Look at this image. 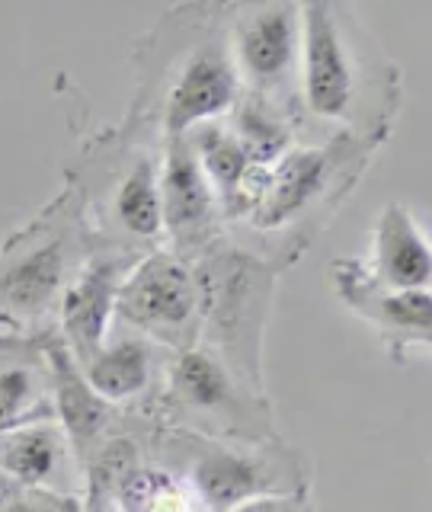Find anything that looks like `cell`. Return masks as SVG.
I'll return each mask as SVG.
<instances>
[{
    "label": "cell",
    "mask_w": 432,
    "mask_h": 512,
    "mask_svg": "<svg viewBox=\"0 0 432 512\" xmlns=\"http://www.w3.org/2000/svg\"><path fill=\"white\" fill-rule=\"evenodd\" d=\"M144 452L151 461L186 477L208 512H231L260 496L311 493L314 487L311 458L285 439L240 445L151 426Z\"/></svg>",
    "instance_id": "cell-7"
},
{
    "label": "cell",
    "mask_w": 432,
    "mask_h": 512,
    "mask_svg": "<svg viewBox=\"0 0 432 512\" xmlns=\"http://www.w3.org/2000/svg\"><path fill=\"white\" fill-rule=\"evenodd\" d=\"M45 359L48 375H52V416L68 436L80 471H84L96 448L125 426L128 410L109 407L103 397L93 394L80 365L71 359V352L61 346L55 333L45 336Z\"/></svg>",
    "instance_id": "cell-15"
},
{
    "label": "cell",
    "mask_w": 432,
    "mask_h": 512,
    "mask_svg": "<svg viewBox=\"0 0 432 512\" xmlns=\"http://www.w3.org/2000/svg\"><path fill=\"white\" fill-rule=\"evenodd\" d=\"M173 352L160 349L122 327H112L109 340L80 365L87 384L109 407L141 413L151 420V410L164 388Z\"/></svg>",
    "instance_id": "cell-14"
},
{
    "label": "cell",
    "mask_w": 432,
    "mask_h": 512,
    "mask_svg": "<svg viewBox=\"0 0 432 512\" xmlns=\"http://www.w3.org/2000/svg\"><path fill=\"white\" fill-rule=\"evenodd\" d=\"M128 71L132 100L122 119L154 138H183L202 122L224 119L240 96L224 4L202 0L167 7L132 39Z\"/></svg>",
    "instance_id": "cell-2"
},
{
    "label": "cell",
    "mask_w": 432,
    "mask_h": 512,
    "mask_svg": "<svg viewBox=\"0 0 432 512\" xmlns=\"http://www.w3.org/2000/svg\"><path fill=\"white\" fill-rule=\"evenodd\" d=\"M183 141L189 144L192 157L199 160L208 186L215 189V196L221 202L224 221H228L234 205H237L240 189L247 186L250 173L260 164H253V160L247 157V151L240 148V141L234 138L231 125L224 119H212V122L196 125L192 132L183 135Z\"/></svg>",
    "instance_id": "cell-19"
},
{
    "label": "cell",
    "mask_w": 432,
    "mask_h": 512,
    "mask_svg": "<svg viewBox=\"0 0 432 512\" xmlns=\"http://www.w3.org/2000/svg\"><path fill=\"white\" fill-rule=\"evenodd\" d=\"M202 292L199 346L253 388H266V333L285 266L244 247L228 231L192 260Z\"/></svg>",
    "instance_id": "cell-6"
},
{
    "label": "cell",
    "mask_w": 432,
    "mask_h": 512,
    "mask_svg": "<svg viewBox=\"0 0 432 512\" xmlns=\"http://www.w3.org/2000/svg\"><path fill=\"white\" fill-rule=\"evenodd\" d=\"M231 512H317L314 493H282V496H260V500L240 503Z\"/></svg>",
    "instance_id": "cell-22"
},
{
    "label": "cell",
    "mask_w": 432,
    "mask_h": 512,
    "mask_svg": "<svg viewBox=\"0 0 432 512\" xmlns=\"http://www.w3.org/2000/svg\"><path fill=\"white\" fill-rule=\"evenodd\" d=\"M375 282L404 292H423L432 279V250L423 221L407 202H388L375 215L368 247L359 256Z\"/></svg>",
    "instance_id": "cell-17"
},
{
    "label": "cell",
    "mask_w": 432,
    "mask_h": 512,
    "mask_svg": "<svg viewBox=\"0 0 432 512\" xmlns=\"http://www.w3.org/2000/svg\"><path fill=\"white\" fill-rule=\"evenodd\" d=\"M116 327L173 356L199 346L202 292L192 263L164 247L138 256L119 288Z\"/></svg>",
    "instance_id": "cell-10"
},
{
    "label": "cell",
    "mask_w": 432,
    "mask_h": 512,
    "mask_svg": "<svg viewBox=\"0 0 432 512\" xmlns=\"http://www.w3.org/2000/svg\"><path fill=\"white\" fill-rule=\"evenodd\" d=\"M160 151L164 141L132 122L90 125L64 167L96 247L144 256L164 247L160 231Z\"/></svg>",
    "instance_id": "cell-4"
},
{
    "label": "cell",
    "mask_w": 432,
    "mask_h": 512,
    "mask_svg": "<svg viewBox=\"0 0 432 512\" xmlns=\"http://www.w3.org/2000/svg\"><path fill=\"white\" fill-rule=\"evenodd\" d=\"M0 477L20 490H55L84 496V471L55 420L0 432Z\"/></svg>",
    "instance_id": "cell-16"
},
{
    "label": "cell",
    "mask_w": 432,
    "mask_h": 512,
    "mask_svg": "<svg viewBox=\"0 0 432 512\" xmlns=\"http://www.w3.org/2000/svg\"><path fill=\"white\" fill-rule=\"evenodd\" d=\"M224 122L231 125V132L240 141V148L247 151V157L260 167L276 164L282 154L304 141V128L295 116H288L285 109L250 93L237 96V103L224 116Z\"/></svg>",
    "instance_id": "cell-20"
},
{
    "label": "cell",
    "mask_w": 432,
    "mask_h": 512,
    "mask_svg": "<svg viewBox=\"0 0 432 512\" xmlns=\"http://www.w3.org/2000/svg\"><path fill=\"white\" fill-rule=\"evenodd\" d=\"M160 231L164 250L192 263L228 231L221 202L183 138L160 151Z\"/></svg>",
    "instance_id": "cell-12"
},
{
    "label": "cell",
    "mask_w": 432,
    "mask_h": 512,
    "mask_svg": "<svg viewBox=\"0 0 432 512\" xmlns=\"http://www.w3.org/2000/svg\"><path fill=\"white\" fill-rule=\"evenodd\" d=\"M135 260L138 256L96 247L84 269L68 285V292H64L55 320V336L77 365H84L109 340L112 327H116L119 288Z\"/></svg>",
    "instance_id": "cell-13"
},
{
    "label": "cell",
    "mask_w": 432,
    "mask_h": 512,
    "mask_svg": "<svg viewBox=\"0 0 432 512\" xmlns=\"http://www.w3.org/2000/svg\"><path fill=\"white\" fill-rule=\"evenodd\" d=\"M109 503L116 512H208L186 477L151 458L119 480Z\"/></svg>",
    "instance_id": "cell-21"
},
{
    "label": "cell",
    "mask_w": 432,
    "mask_h": 512,
    "mask_svg": "<svg viewBox=\"0 0 432 512\" xmlns=\"http://www.w3.org/2000/svg\"><path fill=\"white\" fill-rule=\"evenodd\" d=\"M336 301L378 336L394 365H407L413 352L432 349V295L404 292L375 282L359 256H336L327 266Z\"/></svg>",
    "instance_id": "cell-11"
},
{
    "label": "cell",
    "mask_w": 432,
    "mask_h": 512,
    "mask_svg": "<svg viewBox=\"0 0 432 512\" xmlns=\"http://www.w3.org/2000/svg\"><path fill=\"white\" fill-rule=\"evenodd\" d=\"M404 100V71L356 7L343 0L301 4L304 141L343 135L381 151Z\"/></svg>",
    "instance_id": "cell-1"
},
{
    "label": "cell",
    "mask_w": 432,
    "mask_h": 512,
    "mask_svg": "<svg viewBox=\"0 0 432 512\" xmlns=\"http://www.w3.org/2000/svg\"><path fill=\"white\" fill-rule=\"evenodd\" d=\"M151 423L212 442L260 445L285 439L269 391L247 384L202 346L170 359Z\"/></svg>",
    "instance_id": "cell-8"
},
{
    "label": "cell",
    "mask_w": 432,
    "mask_h": 512,
    "mask_svg": "<svg viewBox=\"0 0 432 512\" xmlns=\"http://www.w3.org/2000/svg\"><path fill=\"white\" fill-rule=\"evenodd\" d=\"M96 240L71 186H61L26 224L0 240V333H55L61 298Z\"/></svg>",
    "instance_id": "cell-5"
},
{
    "label": "cell",
    "mask_w": 432,
    "mask_h": 512,
    "mask_svg": "<svg viewBox=\"0 0 432 512\" xmlns=\"http://www.w3.org/2000/svg\"><path fill=\"white\" fill-rule=\"evenodd\" d=\"M231 61L240 93L301 119V4L295 0H244L224 4Z\"/></svg>",
    "instance_id": "cell-9"
},
{
    "label": "cell",
    "mask_w": 432,
    "mask_h": 512,
    "mask_svg": "<svg viewBox=\"0 0 432 512\" xmlns=\"http://www.w3.org/2000/svg\"><path fill=\"white\" fill-rule=\"evenodd\" d=\"M381 151L343 135L304 141L269 164L253 208L228 234L292 269L356 196Z\"/></svg>",
    "instance_id": "cell-3"
},
{
    "label": "cell",
    "mask_w": 432,
    "mask_h": 512,
    "mask_svg": "<svg viewBox=\"0 0 432 512\" xmlns=\"http://www.w3.org/2000/svg\"><path fill=\"white\" fill-rule=\"evenodd\" d=\"M39 420H55L45 336L0 333V432Z\"/></svg>",
    "instance_id": "cell-18"
}]
</instances>
